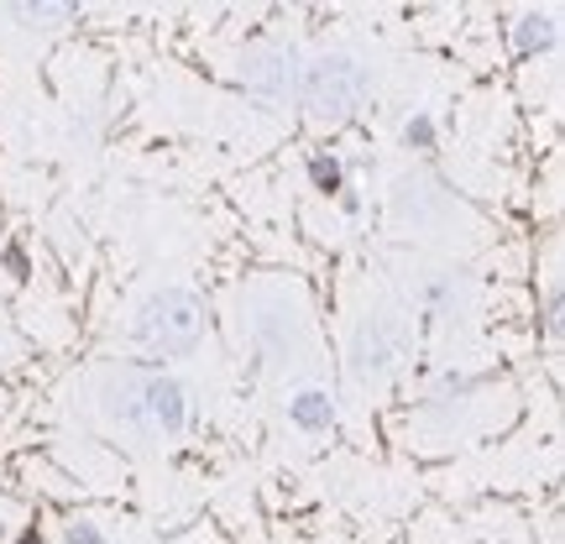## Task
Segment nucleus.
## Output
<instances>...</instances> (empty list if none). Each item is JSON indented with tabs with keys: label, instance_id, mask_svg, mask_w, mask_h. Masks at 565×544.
I'll return each mask as SVG.
<instances>
[{
	"label": "nucleus",
	"instance_id": "f257e3e1",
	"mask_svg": "<svg viewBox=\"0 0 565 544\" xmlns=\"http://www.w3.org/2000/svg\"><path fill=\"white\" fill-rule=\"evenodd\" d=\"M131 341L147 356H194L204 341V303L189 288H152L131 314Z\"/></svg>",
	"mask_w": 565,
	"mask_h": 544
},
{
	"label": "nucleus",
	"instance_id": "f03ea898",
	"mask_svg": "<svg viewBox=\"0 0 565 544\" xmlns=\"http://www.w3.org/2000/svg\"><path fill=\"white\" fill-rule=\"evenodd\" d=\"M366 95H372V74H366V63H356L351 53H320V58L303 63L299 105L320 126L356 121Z\"/></svg>",
	"mask_w": 565,
	"mask_h": 544
},
{
	"label": "nucleus",
	"instance_id": "7ed1b4c3",
	"mask_svg": "<svg viewBox=\"0 0 565 544\" xmlns=\"http://www.w3.org/2000/svg\"><path fill=\"white\" fill-rule=\"evenodd\" d=\"M236 84L267 110H294L303 84V53L294 42H252L236 58Z\"/></svg>",
	"mask_w": 565,
	"mask_h": 544
},
{
	"label": "nucleus",
	"instance_id": "20e7f679",
	"mask_svg": "<svg viewBox=\"0 0 565 544\" xmlns=\"http://www.w3.org/2000/svg\"><path fill=\"white\" fill-rule=\"evenodd\" d=\"M147 372H152V362H121L100 377L105 419L126 429V435H152V424H147Z\"/></svg>",
	"mask_w": 565,
	"mask_h": 544
},
{
	"label": "nucleus",
	"instance_id": "39448f33",
	"mask_svg": "<svg viewBox=\"0 0 565 544\" xmlns=\"http://www.w3.org/2000/svg\"><path fill=\"white\" fill-rule=\"evenodd\" d=\"M398 356H404V335H398V324L393 320L366 314V320L351 330V345H345L351 377H362V383H383L387 372L398 366Z\"/></svg>",
	"mask_w": 565,
	"mask_h": 544
},
{
	"label": "nucleus",
	"instance_id": "423d86ee",
	"mask_svg": "<svg viewBox=\"0 0 565 544\" xmlns=\"http://www.w3.org/2000/svg\"><path fill=\"white\" fill-rule=\"evenodd\" d=\"M147 424H152V435H162V440H179L183 429H189V387L173 372H162V366L147 372Z\"/></svg>",
	"mask_w": 565,
	"mask_h": 544
},
{
	"label": "nucleus",
	"instance_id": "0eeeda50",
	"mask_svg": "<svg viewBox=\"0 0 565 544\" xmlns=\"http://www.w3.org/2000/svg\"><path fill=\"white\" fill-rule=\"evenodd\" d=\"M445 210V189L435 173H404L393 183V221L398 225H429Z\"/></svg>",
	"mask_w": 565,
	"mask_h": 544
},
{
	"label": "nucleus",
	"instance_id": "6e6552de",
	"mask_svg": "<svg viewBox=\"0 0 565 544\" xmlns=\"http://www.w3.org/2000/svg\"><path fill=\"white\" fill-rule=\"evenodd\" d=\"M288 424L303 429V435H324V429H335V398L324 393V387H303L288 398Z\"/></svg>",
	"mask_w": 565,
	"mask_h": 544
},
{
	"label": "nucleus",
	"instance_id": "1a4fd4ad",
	"mask_svg": "<svg viewBox=\"0 0 565 544\" xmlns=\"http://www.w3.org/2000/svg\"><path fill=\"white\" fill-rule=\"evenodd\" d=\"M561 42V17L555 11H524L513 21V47L519 53H550Z\"/></svg>",
	"mask_w": 565,
	"mask_h": 544
},
{
	"label": "nucleus",
	"instance_id": "9d476101",
	"mask_svg": "<svg viewBox=\"0 0 565 544\" xmlns=\"http://www.w3.org/2000/svg\"><path fill=\"white\" fill-rule=\"evenodd\" d=\"M299 314H288V309H267V314H252V341L263 356H288V330H294Z\"/></svg>",
	"mask_w": 565,
	"mask_h": 544
},
{
	"label": "nucleus",
	"instance_id": "9b49d317",
	"mask_svg": "<svg viewBox=\"0 0 565 544\" xmlns=\"http://www.w3.org/2000/svg\"><path fill=\"white\" fill-rule=\"evenodd\" d=\"M309 183L335 200V194L345 189V162L335 158V152H315V158H309Z\"/></svg>",
	"mask_w": 565,
	"mask_h": 544
},
{
	"label": "nucleus",
	"instance_id": "f8f14e48",
	"mask_svg": "<svg viewBox=\"0 0 565 544\" xmlns=\"http://www.w3.org/2000/svg\"><path fill=\"white\" fill-rule=\"evenodd\" d=\"M398 141H404L408 152H435V147H440V126H435L429 110H414L404 121V131H398Z\"/></svg>",
	"mask_w": 565,
	"mask_h": 544
},
{
	"label": "nucleus",
	"instance_id": "ddd939ff",
	"mask_svg": "<svg viewBox=\"0 0 565 544\" xmlns=\"http://www.w3.org/2000/svg\"><path fill=\"white\" fill-rule=\"evenodd\" d=\"M477 387V377H466V372H440L435 383L424 387V404L429 408H445V404H456V398H466Z\"/></svg>",
	"mask_w": 565,
	"mask_h": 544
},
{
	"label": "nucleus",
	"instance_id": "4468645a",
	"mask_svg": "<svg viewBox=\"0 0 565 544\" xmlns=\"http://www.w3.org/2000/svg\"><path fill=\"white\" fill-rule=\"evenodd\" d=\"M17 17L21 26H58L63 17H74L68 6H17Z\"/></svg>",
	"mask_w": 565,
	"mask_h": 544
},
{
	"label": "nucleus",
	"instance_id": "2eb2a0df",
	"mask_svg": "<svg viewBox=\"0 0 565 544\" xmlns=\"http://www.w3.org/2000/svg\"><path fill=\"white\" fill-rule=\"evenodd\" d=\"M63 544H105V529L89 524V519H74V524L63 529Z\"/></svg>",
	"mask_w": 565,
	"mask_h": 544
},
{
	"label": "nucleus",
	"instance_id": "dca6fc26",
	"mask_svg": "<svg viewBox=\"0 0 565 544\" xmlns=\"http://www.w3.org/2000/svg\"><path fill=\"white\" fill-rule=\"evenodd\" d=\"M335 200H341V210H345V215H356V210H362V200H356V194H351V189H341V194H335Z\"/></svg>",
	"mask_w": 565,
	"mask_h": 544
},
{
	"label": "nucleus",
	"instance_id": "f3484780",
	"mask_svg": "<svg viewBox=\"0 0 565 544\" xmlns=\"http://www.w3.org/2000/svg\"><path fill=\"white\" fill-rule=\"evenodd\" d=\"M17 544H47V540H42V529H21Z\"/></svg>",
	"mask_w": 565,
	"mask_h": 544
}]
</instances>
